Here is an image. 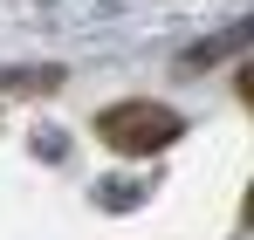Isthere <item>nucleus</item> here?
Masks as SVG:
<instances>
[{
  "instance_id": "1",
  "label": "nucleus",
  "mask_w": 254,
  "mask_h": 240,
  "mask_svg": "<svg viewBox=\"0 0 254 240\" xmlns=\"http://www.w3.org/2000/svg\"><path fill=\"white\" fill-rule=\"evenodd\" d=\"M96 137L110 151H124V158H151V151H165V144L186 137V117L172 103H151V96H124V103L96 110Z\"/></svg>"
},
{
  "instance_id": "2",
  "label": "nucleus",
  "mask_w": 254,
  "mask_h": 240,
  "mask_svg": "<svg viewBox=\"0 0 254 240\" xmlns=\"http://www.w3.org/2000/svg\"><path fill=\"white\" fill-rule=\"evenodd\" d=\"M248 48H254V14H241V21H227V28H213L206 41H192V48L179 55V69H186V76H206V69L248 55Z\"/></svg>"
},
{
  "instance_id": "3",
  "label": "nucleus",
  "mask_w": 254,
  "mask_h": 240,
  "mask_svg": "<svg viewBox=\"0 0 254 240\" xmlns=\"http://www.w3.org/2000/svg\"><path fill=\"white\" fill-rule=\"evenodd\" d=\"M69 82V69H55V62H14V69H0V96H55Z\"/></svg>"
},
{
  "instance_id": "4",
  "label": "nucleus",
  "mask_w": 254,
  "mask_h": 240,
  "mask_svg": "<svg viewBox=\"0 0 254 240\" xmlns=\"http://www.w3.org/2000/svg\"><path fill=\"white\" fill-rule=\"evenodd\" d=\"M151 199V179H96V206L103 213H130Z\"/></svg>"
},
{
  "instance_id": "5",
  "label": "nucleus",
  "mask_w": 254,
  "mask_h": 240,
  "mask_svg": "<svg viewBox=\"0 0 254 240\" xmlns=\"http://www.w3.org/2000/svg\"><path fill=\"white\" fill-rule=\"evenodd\" d=\"M35 158H69V137H62V130H35Z\"/></svg>"
},
{
  "instance_id": "6",
  "label": "nucleus",
  "mask_w": 254,
  "mask_h": 240,
  "mask_svg": "<svg viewBox=\"0 0 254 240\" xmlns=\"http://www.w3.org/2000/svg\"><path fill=\"white\" fill-rule=\"evenodd\" d=\"M241 103L254 110V62H241Z\"/></svg>"
},
{
  "instance_id": "7",
  "label": "nucleus",
  "mask_w": 254,
  "mask_h": 240,
  "mask_svg": "<svg viewBox=\"0 0 254 240\" xmlns=\"http://www.w3.org/2000/svg\"><path fill=\"white\" fill-rule=\"evenodd\" d=\"M241 220H248V227H254V185H248V199H241Z\"/></svg>"
}]
</instances>
